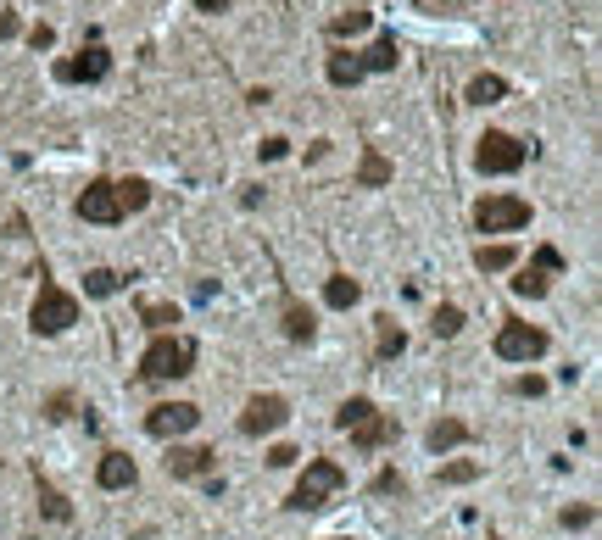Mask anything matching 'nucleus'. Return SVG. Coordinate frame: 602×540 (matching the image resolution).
<instances>
[{"instance_id": "35", "label": "nucleus", "mask_w": 602, "mask_h": 540, "mask_svg": "<svg viewBox=\"0 0 602 540\" xmlns=\"http://www.w3.org/2000/svg\"><path fill=\"white\" fill-rule=\"evenodd\" d=\"M513 390H518V396H547V379H535V373H525V379H513Z\"/></svg>"}, {"instance_id": "3", "label": "nucleus", "mask_w": 602, "mask_h": 540, "mask_svg": "<svg viewBox=\"0 0 602 540\" xmlns=\"http://www.w3.org/2000/svg\"><path fill=\"white\" fill-rule=\"evenodd\" d=\"M525 156H530V145L513 139V134H502V129H486L480 139H474V168L491 173V179L518 173V168H525Z\"/></svg>"}, {"instance_id": "20", "label": "nucleus", "mask_w": 602, "mask_h": 540, "mask_svg": "<svg viewBox=\"0 0 602 540\" xmlns=\"http://www.w3.org/2000/svg\"><path fill=\"white\" fill-rule=\"evenodd\" d=\"M547 290H552V274H547V267H518V279H513V296H525V301H542L547 296Z\"/></svg>"}, {"instance_id": "26", "label": "nucleus", "mask_w": 602, "mask_h": 540, "mask_svg": "<svg viewBox=\"0 0 602 540\" xmlns=\"http://www.w3.org/2000/svg\"><path fill=\"white\" fill-rule=\"evenodd\" d=\"M123 284H129V279L112 274V267H90V274H84V296H117Z\"/></svg>"}, {"instance_id": "9", "label": "nucleus", "mask_w": 602, "mask_h": 540, "mask_svg": "<svg viewBox=\"0 0 602 540\" xmlns=\"http://www.w3.org/2000/svg\"><path fill=\"white\" fill-rule=\"evenodd\" d=\"M196 424H201V407H190V401H162L145 412V434H157V441H179Z\"/></svg>"}, {"instance_id": "19", "label": "nucleus", "mask_w": 602, "mask_h": 540, "mask_svg": "<svg viewBox=\"0 0 602 540\" xmlns=\"http://www.w3.org/2000/svg\"><path fill=\"white\" fill-rule=\"evenodd\" d=\"M397 61H402L397 34H380V39H373V51L363 56V73H397Z\"/></svg>"}, {"instance_id": "8", "label": "nucleus", "mask_w": 602, "mask_h": 540, "mask_svg": "<svg viewBox=\"0 0 602 540\" xmlns=\"http://www.w3.org/2000/svg\"><path fill=\"white\" fill-rule=\"evenodd\" d=\"M73 212L84 218V223H100V228H112V223L129 218V212H123V201H117V184H107V179H95L90 190L73 201Z\"/></svg>"}, {"instance_id": "6", "label": "nucleus", "mask_w": 602, "mask_h": 540, "mask_svg": "<svg viewBox=\"0 0 602 540\" xmlns=\"http://www.w3.org/2000/svg\"><path fill=\"white\" fill-rule=\"evenodd\" d=\"M496 357H502V362H535V357H547V329H535V323H502V329H496Z\"/></svg>"}, {"instance_id": "10", "label": "nucleus", "mask_w": 602, "mask_h": 540, "mask_svg": "<svg viewBox=\"0 0 602 540\" xmlns=\"http://www.w3.org/2000/svg\"><path fill=\"white\" fill-rule=\"evenodd\" d=\"M290 418V401L285 396H252L240 412V434H274Z\"/></svg>"}, {"instance_id": "27", "label": "nucleus", "mask_w": 602, "mask_h": 540, "mask_svg": "<svg viewBox=\"0 0 602 540\" xmlns=\"http://www.w3.org/2000/svg\"><path fill=\"white\" fill-rule=\"evenodd\" d=\"M117 201H123V212H145V206H151V184H145V179H123Z\"/></svg>"}, {"instance_id": "14", "label": "nucleus", "mask_w": 602, "mask_h": 540, "mask_svg": "<svg viewBox=\"0 0 602 540\" xmlns=\"http://www.w3.org/2000/svg\"><path fill=\"white\" fill-rule=\"evenodd\" d=\"M324 73H329V84H335V90H357L363 84V56L357 51H335L324 61Z\"/></svg>"}, {"instance_id": "16", "label": "nucleus", "mask_w": 602, "mask_h": 540, "mask_svg": "<svg viewBox=\"0 0 602 540\" xmlns=\"http://www.w3.org/2000/svg\"><path fill=\"white\" fill-rule=\"evenodd\" d=\"M463 441H469V424L463 418H441V424H429V434H424V446L435 457H446L452 446H463Z\"/></svg>"}, {"instance_id": "24", "label": "nucleus", "mask_w": 602, "mask_h": 540, "mask_svg": "<svg viewBox=\"0 0 602 540\" xmlns=\"http://www.w3.org/2000/svg\"><path fill=\"white\" fill-rule=\"evenodd\" d=\"M140 323L151 329V335H168V329L179 323V306H168V301H145V306H140Z\"/></svg>"}, {"instance_id": "17", "label": "nucleus", "mask_w": 602, "mask_h": 540, "mask_svg": "<svg viewBox=\"0 0 602 540\" xmlns=\"http://www.w3.org/2000/svg\"><path fill=\"white\" fill-rule=\"evenodd\" d=\"M34 490H39V512H45L51 524H73V502H68V496H61L51 480H39V473H34Z\"/></svg>"}, {"instance_id": "28", "label": "nucleus", "mask_w": 602, "mask_h": 540, "mask_svg": "<svg viewBox=\"0 0 602 540\" xmlns=\"http://www.w3.org/2000/svg\"><path fill=\"white\" fill-rule=\"evenodd\" d=\"M368 412H373V401H368V396H351V401H341V412H335V429H346V434H351V429H357V424L368 418Z\"/></svg>"}, {"instance_id": "32", "label": "nucleus", "mask_w": 602, "mask_h": 540, "mask_svg": "<svg viewBox=\"0 0 602 540\" xmlns=\"http://www.w3.org/2000/svg\"><path fill=\"white\" fill-rule=\"evenodd\" d=\"M469 480H480V463H469V457H458V463L441 468V485H469Z\"/></svg>"}, {"instance_id": "7", "label": "nucleus", "mask_w": 602, "mask_h": 540, "mask_svg": "<svg viewBox=\"0 0 602 540\" xmlns=\"http://www.w3.org/2000/svg\"><path fill=\"white\" fill-rule=\"evenodd\" d=\"M107 73H112V56H107V45H100V39H90L78 56L56 61V78H61V84H100Z\"/></svg>"}, {"instance_id": "36", "label": "nucleus", "mask_w": 602, "mask_h": 540, "mask_svg": "<svg viewBox=\"0 0 602 540\" xmlns=\"http://www.w3.org/2000/svg\"><path fill=\"white\" fill-rule=\"evenodd\" d=\"M257 151H262V162H279V156H290V139H279V134H274V139H262Z\"/></svg>"}, {"instance_id": "30", "label": "nucleus", "mask_w": 602, "mask_h": 540, "mask_svg": "<svg viewBox=\"0 0 602 540\" xmlns=\"http://www.w3.org/2000/svg\"><path fill=\"white\" fill-rule=\"evenodd\" d=\"M368 23H373V12H341L335 23H329V34H335V39H346V34H363Z\"/></svg>"}, {"instance_id": "12", "label": "nucleus", "mask_w": 602, "mask_h": 540, "mask_svg": "<svg viewBox=\"0 0 602 540\" xmlns=\"http://www.w3.org/2000/svg\"><path fill=\"white\" fill-rule=\"evenodd\" d=\"M95 480H100V490H129L140 480V468H134L129 451H107V457H100V468H95Z\"/></svg>"}, {"instance_id": "37", "label": "nucleus", "mask_w": 602, "mask_h": 540, "mask_svg": "<svg viewBox=\"0 0 602 540\" xmlns=\"http://www.w3.org/2000/svg\"><path fill=\"white\" fill-rule=\"evenodd\" d=\"M296 446H274V451H268V468H290V463H296Z\"/></svg>"}, {"instance_id": "41", "label": "nucleus", "mask_w": 602, "mask_h": 540, "mask_svg": "<svg viewBox=\"0 0 602 540\" xmlns=\"http://www.w3.org/2000/svg\"><path fill=\"white\" fill-rule=\"evenodd\" d=\"M229 0H196V12H223Z\"/></svg>"}, {"instance_id": "21", "label": "nucleus", "mask_w": 602, "mask_h": 540, "mask_svg": "<svg viewBox=\"0 0 602 540\" xmlns=\"http://www.w3.org/2000/svg\"><path fill=\"white\" fill-rule=\"evenodd\" d=\"M373 335H380V362H390V357H402V345H407V335H402V323L397 318H373Z\"/></svg>"}, {"instance_id": "15", "label": "nucleus", "mask_w": 602, "mask_h": 540, "mask_svg": "<svg viewBox=\"0 0 602 540\" xmlns=\"http://www.w3.org/2000/svg\"><path fill=\"white\" fill-rule=\"evenodd\" d=\"M502 95H508V78H502V73H474V78H469V90H463L469 107H496Z\"/></svg>"}, {"instance_id": "4", "label": "nucleus", "mask_w": 602, "mask_h": 540, "mask_svg": "<svg viewBox=\"0 0 602 540\" xmlns=\"http://www.w3.org/2000/svg\"><path fill=\"white\" fill-rule=\"evenodd\" d=\"M28 323H34V335H68L78 323V296H68L61 284H39V296L28 306Z\"/></svg>"}, {"instance_id": "2", "label": "nucleus", "mask_w": 602, "mask_h": 540, "mask_svg": "<svg viewBox=\"0 0 602 540\" xmlns=\"http://www.w3.org/2000/svg\"><path fill=\"white\" fill-rule=\"evenodd\" d=\"M196 368V340H179V335H157L140 357L145 379H184Z\"/></svg>"}, {"instance_id": "5", "label": "nucleus", "mask_w": 602, "mask_h": 540, "mask_svg": "<svg viewBox=\"0 0 602 540\" xmlns=\"http://www.w3.org/2000/svg\"><path fill=\"white\" fill-rule=\"evenodd\" d=\"M530 223V201L525 195H486L474 206V228L480 234H513V228Z\"/></svg>"}, {"instance_id": "40", "label": "nucleus", "mask_w": 602, "mask_h": 540, "mask_svg": "<svg viewBox=\"0 0 602 540\" xmlns=\"http://www.w3.org/2000/svg\"><path fill=\"white\" fill-rule=\"evenodd\" d=\"M17 34H23V23H17L12 12H0V39H17Z\"/></svg>"}, {"instance_id": "11", "label": "nucleus", "mask_w": 602, "mask_h": 540, "mask_svg": "<svg viewBox=\"0 0 602 540\" xmlns=\"http://www.w3.org/2000/svg\"><path fill=\"white\" fill-rule=\"evenodd\" d=\"M213 457H218V451H206V446H179V441H173L162 463H168L173 480H201V473H213Z\"/></svg>"}, {"instance_id": "22", "label": "nucleus", "mask_w": 602, "mask_h": 540, "mask_svg": "<svg viewBox=\"0 0 602 540\" xmlns=\"http://www.w3.org/2000/svg\"><path fill=\"white\" fill-rule=\"evenodd\" d=\"M513 262H518L513 245H480V251H474V267H480V274H508Z\"/></svg>"}, {"instance_id": "29", "label": "nucleus", "mask_w": 602, "mask_h": 540, "mask_svg": "<svg viewBox=\"0 0 602 540\" xmlns=\"http://www.w3.org/2000/svg\"><path fill=\"white\" fill-rule=\"evenodd\" d=\"M558 524H564V529H591V524H597V507H591V502H574V507L558 512Z\"/></svg>"}, {"instance_id": "23", "label": "nucleus", "mask_w": 602, "mask_h": 540, "mask_svg": "<svg viewBox=\"0 0 602 540\" xmlns=\"http://www.w3.org/2000/svg\"><path fill=\"white\" fill-rule=\"evenodd\" d=\"M390 173H397V168H390L380 151H363V168H357V184H363V190H380V184H390Z\"/></svg>"}, {"instance_id": "39", "label": "nucleus", "mask_w": 602, "mask_h": 540, "mask_svg": "<svg viewBox=\"0 0 602 540\" xmlns=\"http://www.w3.org/2000/svg\"><path fill=\"white\" fill-rule=\"evenodd\" d=\"M28 45H34V51H51V45H56V28H45V23L28 28Z\"/></svg>"}, {"instance_id": "33", "label": "nucleus", "mask_w": 602, "mask_h": 540, "mask_svg": "<svg viewBox=\"0 0 602 540\" xmlns=\"http://www.w3.org/2000/svg\"><path fill=\"white\" fill-rule=\"evenodd\" d=\"M402 490H407V480H402L397 468H385L380 480H373V496H402Z\"/></svg>"}, {"instance_id": "25", "label": "nucleus", "mask_w": 602, "mask_h": 540, "mask_svg": "<svg viewBox=\"0 0 602 540\" xmlns=\"http://www.w3.org/2000/svg\"><path fill=\"white\" fill-rule=\"evenodd\" d=\"M357 296H363V284H357V279H346V274H335V279L324 284V301H329V306H341V313H346V306H357Z\"/></svg>"}, {"instance_id": "34", "label": "nucleus", "mask_w": 602, "mask_h": 540, "mask_svg": "<svg viewBox=\"0 0 602 540\" xmlns=\"http://www.w3.org/2000/svg\"><path fill=\"white\" fill-rule=\"evenodd\" d=\"M45 418H56V424H61V418H73V396H68V390H56V396L45 401Z\"/></svg>"}, {"instance_id": "1", "label": "nucleus", "mask_w": 602, "mask_h": 540, "mask_svg": "<svg viewBox=\"0 0 602 540\" xmlns=\"http://www.w3.org/2000/svg\"><path fill=\"white\" fill-rule=\"evenodd\" d=\"M341 490H346V468L329 463V457H313L307 473L296 480V490H290V507H296V512H318V507L335 502Z\"/></svg>"}, {"instance_id": "18", "label": "nucleus", "mask_w": 602, "mask_h": 540, "mask_svg": "<svg viewBox=\"0 0 602 540\" xmlns=\"http://www.w3.org/2000/svg\"><path fill=\"white\" fill-rule=\"evenodd\" d=\"M285 335L296 340V345H313V335H318V323H313V313H307V306L290 296L285 301Z\"/></svg>"}, {"instance_id": "31", "label": "nucleus", "mask_w": 602, "mask_h": 540, "mask_svg": "<svg viewBox=\"0 0 602 540\" xmlns=\"http://www.w3.org/2000/svg\"><path fill=\"white\" fill-rule=\"evenodd\" d=\"M429 329H435V335H441V340H452V335H458V329H463V313H458V306H435Z\"/></svg>"}, {"instance_id": "13", "label": "nucleus", "mask_w": 602, "mask_h": 540, "mask_svg": "<svg viewBox=\"0 0 602 540\" xmlns=\"http://www.w3.org/2000/svg\"><path fill=\"white\" fill-rule=\"evenodd\" d=\"M390 441H397V418H385V412H368V418L351 429V446H357V451H380Z\"/></svg>"}, {"instance_id": "38", "label": "nucleus", "mask_w": 602, "mask_h": 540, "mask_svg": "<svg viewBox=\"0 0 602 540\" xmlns=\"http://www.w3.org/2000/svg\"><path fill=\"white\" fill-rule=\"evenodd\" d=\"M535 267H547V274H564V257H558L552 245H542V251H535Z\"/></svg>"}]
</instances>
